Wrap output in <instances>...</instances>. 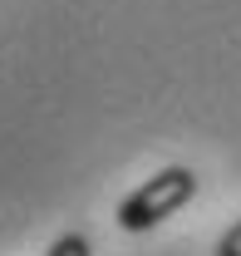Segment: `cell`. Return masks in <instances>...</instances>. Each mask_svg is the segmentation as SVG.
<instances>
[{"instance_id":"cell-1","label":"cell","mask_w":241,"mask_h":256,"mask_svg":"<svg viewBox=\"0 0 241 256\" xmlns=\"http://www.w3.org/2000/svg\"><path fill=\"white\" fill-rule=\"evenodd\" d=\"M192 197H197V172L172 162V168L152 172L143 188H133L118 202V226L123 232H152L158 222H168L172 212H182Z\"/></svg>"},{"instance_id":"cell-2","label":"cell","mask_w":241,"mask_h":256,"mask_svg":"<svg viewBox=\"0 0 241 256\" xmlns=\"http://www.w3.org/2000/svg\"><path fill=\"white\" fill-rule=\"evenodd\" d=\"M44 256H94V252H89V236L84 232H64V236H54V246Z\"/></svg>"},{"instance_id":"cell-3","label":"cell","mask_w":241,"mask_h":256,"mask_svg":"<svg viewBox=\"0 0 241 256\" xmlns=\"http://www.w3.org/2000/svg\"><path fill=\"white\" fill-rule=\"evenodd\" d=\"M216 256H241V217L226 232H222V242H216Z\"/></svg>"}]
</instances>
